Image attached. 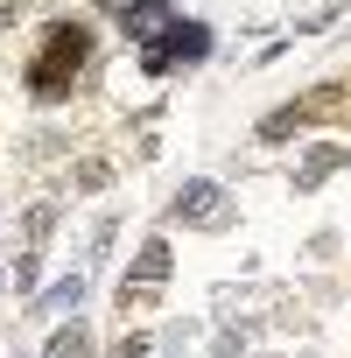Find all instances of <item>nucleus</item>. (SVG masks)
Listing matches in <instances>:
<instances>
[{
    "label": "nucleus",
    "instance_id": "1",
    "mask_svg": "<svg viewBox=\"0 0 351 358\" xmlns=\"http://www.w3.org/2000/svg\"><path fill=\"white\" fill-rule=\"evenodd\" d=\"M85 50H92L85 29H78V22H57V29H50V50L29 64V92H36V99H64L71 78H78V64H85Z\"/></svg>",
    "mask_w": 351,
    "mask_h": 358
},
{
    "label": "nucleus",
    "instance_id": "2",
    "mask_svg": "<svg viewBox=\"0 0 351 358\" xmlns=\"http://www.w3.org/2000/svg\"><path fill=\"white\" fill-rule=\"evenodd\" d=\"M169 218H183V225H225V190L218 183H183L169 204Z\"/></svg>",
    "mask_w": 351,
    "mask_h": 358
},
{
    "label": "nucleus",
    "instance_id": "3",
    "mask_svg": "<svg viewBox=\"0 0 351 358\" xmlns=\"http://www.w3.org/2000/svg\"><path fill=\"white\" fill-rule=\"evenodd\" d=\"M162 29H176L169 22V0H134V8H127V36L134 43H155Z\"/></svg>",
    "mask_w": 351,
    "mask_h": 358
},
{
    "label": "nucleus",
    "instance_id": "4",
    "mask_svg": "<svg viewBox=\"0 0 351 358\" xmlns=\"http://www.w3.org/2000/svg\"><path fill=\"white\" fill-rule=\"evenodd\" d=\"M337 162H344V148H330V141H323V148H309V162L295 169V190H316V183H323V176H330Z\"/></svg>",
    "mask_w": 351,
    "mask_h": 358
},
{
    "label": "nucleus",
    "instance_id": "5",
    "mask_svg": "<svg viewBox=\"0 0 351 358\" xmlns=\"http://www.w3.org/2000/svg\"><path fill=\"white\" fill-rule=\"evenodd\" d=\"M155 281H169V246L162 239H148L141 260H134V288H155Z\"/></svg>",
    "mask_w": 351,
    "mask_h": 358
},
{
    "label": "nucleus",
    "instance_id": "6",
    "mask_svg": "<svg viewBox=\"0 0 351 358\" xmlns=\"http://www.w3.org/2000/svg\"><path fill=\"white\" fill-rule=\"evenodd\" d=\"M78 295H85V281L71 274V281H57V288L43 295V309H78Z\"/></svg>",
    "mask_w": 351,
    "mask_h": 358
},
{
    "label": "nucleus",
    "instance_id": "7",
    "mask_svg": "<svg viewBox=\"0 0 351 358\" xmlns=\"http://www.w3.org/2000/svg\"><path fill=\"white\" fill-rule=\"evenodd\" d=\"M8 22H15V0H0V29H8Z\"/></svg>",
    "mask_w": 351,
    "mask_h": 358
}]
</instances>
